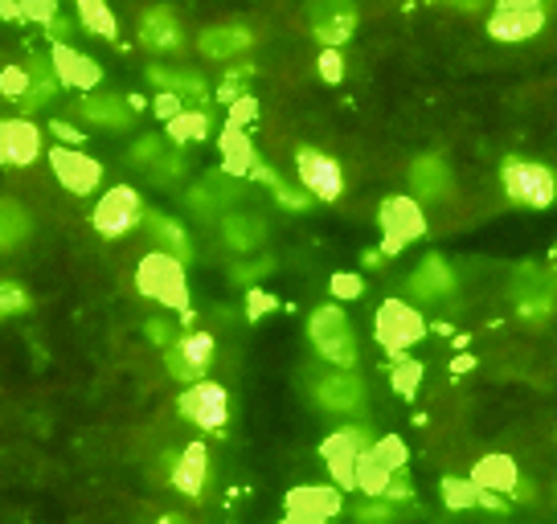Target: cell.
I'll return each mask as SVG.
<instances>
[{"label": "cell", "instance_id": "obj_22", "mask_svg": "<svg viewBox=\"0 0 557 524\" xmlns=\"http://www.w3.org/2000/svg\"><path fill=\"white\" fill-rule=\"evenodd\" d=\"M136 107L132 99H123V95H83L78 99V115L90 123V127H107V132H123V127H132L136 123Z\"/></svg>", "mask_w": 557, "mask_h": 524}, {"label": "cell", "instance_id": "obj_52", "mask_svg": "<svg viewBox=\"0 0 557 524\" xmlns=\"http://www.w3.org/2000/svg\"><path fill=\"white\" fill-rule=\"evenodd\" d=\"M152 111H157V120H176L181 111H185V99H176V95H169V90H160L157 95V103H152Z\"/></svg>", "mask_w": 557, "mask_h": 524}, {"label": "cell", "instance_id": "obj_10", "mask_svg": "<svg viewBox=\"0 0 557 524\" xmlns=\"http://www.w3.org/2000/svg\"><path fill=\"white\" fill-rule=\"evenodd\" d=\"M213 352H218V345H213V336L209 333H181L164 349V369H169V377H176V382L185 385H197L206 382L209 365H213Z\"/></svg>", "mask_w": 557, "mask_h": 524}, {"label": "cell", "instance_id": "obj_2", "mask_svg": "<svg viewBox=\"0 0 557 524\" xmlns=\"http://www.w3.org/2000/svg\"><path fill=\"white\" fill-rule=\"evenodd\" d=\"M500 185H505L508 201L524 205V210H549L557 201V173L533 157H505Z\"/></svg>", "mask_w": 557, "mask_h": 524}, {"label": "cell", "instance_id": "obj_8", "mask_svg": "<svg viewBox=\"0 0 557 524\" xmlns=\"http://www.w3.org/2000/svg\"><path fill=\"white\" fill-rule=\"evenodd\" d=\"M176 410H181V419L193 422V426H201L206 435H222L230 422L226 385H218V382L185 385V394L176 398Z\"/></svg>", "mask_w": 557, "mask_h": 524}, {"label": "cell", "instance_id": "obj_48", "mask_svg": "<svg viewBox=\"0 0 557 524\" xmlns=\"http://www.w3.org/2000/svg\"><path fill=\"white\" fill-rule=\"evenodd\" d=\"M259 115V103H255V95H243V99H234L230 103V123L226 127H243L246 132V123Z\"/></svg>", "mask_w": 557, "mask_h": 524}, {"label": "cell", "instance_id": "obj_38", "mask_svg": "<svg viewBox=\"0 0 557 524\" xmlns=\"http://www.w3.org/2000/svg\"><path fill=\"white\" fill-rule=\"evenodd\" d=\"M250 78H255V66H250V62L230 66L226 78H222V87H218V99H222V103H234V99L250 95V90H246V83H250Z\"/></svg>", "mask_w": 557, "mask_h": 524}, {"label": "cell", "instance_id": "obj_12", "mask_svg": "<svg viewBox=\"0 0 557 524\" xmlns=\"http://www.w3.org/2000/svg\"><path fill=\"white\" fill-rule=\"evenodd\" d=\"M308 21H312V34L324 50H341L348 37L357 34V0H312L308 4Z\"/></svg>", "mask_w": 557, "mask_h": 524}, {"label": "cell", "instance_id": "obj_39", "mask_svg": "<svg viewBox=\"0 0 557 524\" xmlns=\"http://www.w3.org/2000/svg\"><path fill=\"white\" fill-rule=\"evenodd\" d=\"M389 382H394V389H398L401 398H410V394L418 389V382H422V365L410 361V357H394V373H389Z\"/></svg>", "mask_w": 557, "mask_h": 524}, {"label": "cell", "instance_id": "obj_26", "mask_svg": "<svg viewBox=\"0 0 557 524\" xmlns=\"http://www.w3.org/2000/svg\"><path fill=\"white\" fill-rule=\"evenodd\" d=\"M148 78L157 83L160 90H169L185 103L201 107L209 99V83L197 71H169V66H148Z\"/></svg>", "mask_w": 557, "mask_h": 524}, {"label": "cell", "instance_id": "obj_42", "mask_svg": "<svg viewBox=\"0 0 557 524\" xmlns=\"http://www.w3.org/2000/svg\"><path fill=\"white\" fill-rule=\"evenodd\" d=\"M29 308V296H25V287L13 279H0V320L4 315H17Z\"/></svg>", "mask_w": 557, "mask_h": 524}, {"label": "cell", "instance_id": "obj_19", "mask_svg": "<svg viewBox=\"0 0 557 524\" xmlns=\"http://www.w3.org/2000/svg\"><path fill=\"white\" fill-rule=\"evenodd\" d=\"M50 66L53 74H58V83L70 90H83V95H90V90L103 83V66L90 58V53L74 50V46H53L50 50Z\"/></svg>", "mask_w": 557, "mask_h": 524}, {"label": "cell", "instance_id": "obj_33", "mask_svg": "<svg viewBox=\"0 0 557 524\" xmlns=\"http://www.w3.org/2000/svg\"><path fill=\"white\" fill-rule=\"evenodd\" d=\"M250 176H255V180H259V185H267V189L275 192V201L278 205H283V210H312L315 205V197H308V192L304 189H292V185H287V180H283V176L275 173V169H267V164H255V169H250Z\"/></svg>", "mask_w": 557, "mask_h": 524}, {"label": "cell", "instance_id": "obj_46", "mask_svg": "<svg viewBox=\"0 0 557 524\" xmlns=\"http://www.w3.org/2000/svg\"><path fill=\"white\" fill-rule=\"evenodd\" d=\"M373 447H377V454H382L385 463H389V467H394V472H401V467H406V442H401L398 435H385V438H377V442H373Z\"/></svg>", "mask_w": 557, "mask_h": 524}, {"label": "cell", "instance_id": "obj_15", "mask_svg": "<svg viewBox=\"0 0 557 524\" xmlns=\"http://www.w3.org/2000/svg\"><path fill=\"white\" fill-rule=\"evenodd\" d=\"M517 320L529 324V328H541V324H549V315L557 308V287L545 275H541L537 266H524L521 279H517Z\"/></svg>", "mask_w": 557, "mask_h": 524}, {"label": "cell", "instance_id": "obj_31", "mask_svg": "<svg viewBox=\"0 0 557 524\" xmlns=\"http://www.w3.org/2000/svg\"><path fill=\"white\" fill-rule=\"evenodd\" d=\"M222 238H226L230 250L250 254L255 246H262V238H267V226H262L259 217H250V213H230L226 222H222Z\"/></svg>", "mask_w": 557, "mask_h": 524}, {"label": "cell", "instance_id": "obj_9", "mask_svg": "<svg viewBox=\"0 0 557 524\" xmlns=\"http://www.w3.org/2000/svg\"><path fill=\"white\" fill-rule=\"evenodd\" d=\"M545 0H496L492 17H487V37L492 41H529L545 29Z\"/></svg>", "mask_w": 557, "mask_h": 524}, {"label": "cell", "instance_id": "obj_6", "mask_svg": "<svg viewBox=\"0 0 557 524\" xmlns=\"http://www.w3.org/2000/svg\"><path fill=\"white\" fill-rule=\"evenodd\" d=\"M373 447V438H369L366 426H341V431H332L324 442H320V459H324V467L332 472V484L341 491H352L357 488V459Z\"/></svg>", "mask_w": 557, "mask_h": 524}, {"label": "cell", "instance_id": "obj_37", "mask_svg": "<svg viewBox=\"0 0 557 524\" xmlns=\"http://www.w3.org/2000/svg\"><path fill=\"white\" fill-rule=\"evenodd\" d=\"M226 201H230V197L222 189H218V180H201V185H197V189L189 192V205L197 213H201V217H213V213L222 210Z\"/></svg>", "mask_w": 557, "mask_h": 524}, {"label": "cell", "instance_id": "obj_53", "mask_svg": "<svg viewBox=\"0 0 557 524\" xmlns=\"http://www.w3.org/2000/svg\"><path fill=\"white\" fill-rule=\"evenodd\" d=\"M262 275H271V259H259L250 262V266H234V283H255Z\"/></svg>", "mask_w": 557, "mask_h": 524}, {"label": "cell", "instance_id": "obj_58", "mask_svg": "<svg viewBox=\"0 0 557 524\" xmlns=\"http://www.w3.org/2000/svg\"><path fill=\"white\" fill-rule=\"evenodd\" d=\"M533 496H537V491H533V484H529V479H524V475H521V484L512 488V496H508V500H521V504H529Z\"/></svg>", "mask_w": 557, "mask_h": 524}, {"label": "cell", "instance_id": "obj_45", "mask_svg": "<svg viewBox=\"0 0 557 524\" xmlns=\"http://www.w3.org/2000/svg\"><path fill=\"white\" fill-rule=\"evenodd\" d=\"M21 17L25 21H37V25H50L62 9H58V0H17Z\"/></svg>", "mask_w": 557, "mask_h": 524}, {"label": "cell", "instance_id": "obj_47", "mask_svg": "<svg viewBox=\"0 0 557 524\" xmlns=\"http://www.w3.org/2000/svg\"><path fill=\"white\" fill-rule=\"evenodd\" d=\"M148 173H152V180H157V185H164V180H176V176L185 173V157H181V152H164V157H160Z\"/></svg>", "mask_w": 557, "mask_h": 524}, {"label": "cell", "instance_id": "obj_54", "mask_svg": "<svg viewBox=\"0 0 557 524\" xmlns=\"http://www.w3.org/2000/svg\"><path fill=\"white\" fill-rule=\"evenodd\" d=\"M148 340H157V345H164V349H169V345L176 340L173 324H169V320H148Z\"/></svg>", "mask_w": 557, "mask_h": 524}, {"label": "cell", "instance_id": "obj_3", "mask_svg": "<svg viewBox=\"0 0 557 524\" xmlns=\"http://www.w3.org/2000/svg\"><path fill=\"white\" fill-rule=\"evenodd\" d=\"M308 340L312 349L329 361L332 369H357L361 361V345H357V333L348 324V315L336 308V303H324L308 315Z\"/></svg>", "mask_w": 557, "mask_h": 524}, {"label": "cell", "instance_id": "obj_43", "mask_svg": "<svg viewBox=\"0 0 557 524\" xmlns=\"http://www.w3.org/2000/svg\"><path fill=\"white\" fill-rule=\"evenodd\" d=\"M25 90H29V71H25V66H4V74H0V95L21 103Z\"/></svg>", "mask_w": 557, "mask_h": 524}, {"label": "cell", "instance_id": "obj_25", "mask_svg": "<svg viewBox=\"0 0 557 524\" xmlns=\"http://www.w3.org/2000/svg\"><path fill=\"white\" fill-rule=\"evenodd\" d=\"M480 491H500V496H512V488L521 484V467L512 454H484L475 459V467L468 475Z\"/></svg>", "mask_w": 557, "mask_h": 524}, {"label": "cell", "instance_id": "obj_5", "mask_svg": "<svg viewBox=\"0 0 557 524\" xmlns=\"http://www.w3.org/2000/svg\"><path fill=\"white\" fill-rule=\"evenodd\" d=\"M373 333H377V345L389 357H406V349H414L418 340L426 336V320L406 299H385L377 315H373Z\"/></svg>", "mask_w": 557, "mask_h": 524}, {"label": "cell", "instance_id": "obj_34", "mask_svg": "<svg viewBox=\"0 0 557 524\" xmlns=\"http://www.w3.org/2000/svg\"><path fill=\"white\" fill-rule=\"evenodd\" d=\"M389 479H394V467L377 454V447H369V451L357 459V491H366V496H382Z\"/></svg>", "mask_w": 557, "mask_h": 524}, {"label": "cell", "instance_id": "obj_56", "mask_svg": "<svg viewBox=\"0 0 557 524\" xmlns=\"http://www.w3.org/2000/svg\"><path fill=\"white\" fill-rule=\"evenodd\" d=\"M508 496H500V491H480V504L475 508H487V512H508Z\"/></svg>", "mask_w": 557, "mask_h": 524}, {"label": "cell", "instance_id": "obj_49", "mask_svg": "<svg viewBox=\"0 0 557 524\" xmlns=\"http://www.w3.org/2000/svg\"><path fill=\"white\" fill-rule=\"evenodd\" d=\"M320 78L324 83H341L345 78V58H341V50H320Z\"/></svg>", "mask_w": 557, "mask_h": 524}, {"label": "cell", "instance_id": "obj_32", "mask_svg": "<svg viewBox=\"0 0 557 524\" xmlns=\"http://www.w3.org/2000/svg\"><path fill=\"white\" fill-rule=\"evenodd\" d=\"M25 71H29V90H25V99H21V111H41V107H50L58 87H62L53 66L50 62H29Z\"/></svg>", "mask_w": 557, "mask_h": 524}, {"label": "cell", "instance_id": "obj_29", "mask_svg": "<svg viewBox=\"0 0 557 524\" xmlns=\"http://www.w3.org/2000/svg\"><path fill=\"white\" fill-rule=\"evenodd\" d=\"M29 229H34V222H29V213H25L17 197H0V250L4 254L17 250L29 238Z\"/></svg>", "mask_w": 557, "mask_h": 524}, {"label": "cell", "instance_id": "obj_62", "mask_svg": "<svg viewBox=\"0 0 557 524\" xmlns=\"http://www.w3.org/2000/svg\"><path fill=\"white\" fill-rule=\"evenodd\" d=\"M455 9H480V4H484V0H451Z\"/></svg>", "mask_w": 557, "mask_h": 524}, {"label": "cell", "instance_id": "obj_4", "mask_svg": "<svg viewBox=\"0 0 557 524\" xmlns=\"http://www.w3.org/2000/svg\"><path fill=\"white\" fill-rule=\"evenodd\" d=\"M377 226H382V254L398 259L406 246L426 234V213L410 192H394L377 205Z\"/></svg>", "mask_w": 557, "mask_h": 524}, {"label": "cell", "instance_id": "obj_28", "mask_svg": "<svg viewBox=\"0 0 557 524\" xmlns=\"http://www.w3.org/2000/svg\"><path fill=\"white\" fill-rule=\"evenodd\" d=\"M218 148H222V169L230 176H250V169L259 164V152H255V144H250L243 127H226Z\"/></svg>", "mask_w": 557, "mask_h": 524}, {"label": "cell", "instance_id": "obj_21", "mask_svg": "<svg viewBox=\"0 0 557 524\" xmlns=\"http://www.w3.org/2000/svg\"><path fill=\"white\" fill-rule=\"evenodd\" d=\"M455 283H459V275H455V266L443 254H426V259L414 266V275H410V296L422 299V303H438V299H447L455 291Z\"/></svg>", "mask_w": 557, "mask_h": 524}, {"label": "cell", "instance_id": "obj_40", "mask_svg": "<svg viewBox=\"0 0 557 524\" xmlns=\"http://www.w3.org/2000/svg\"><path fill=\"white\" fill-rule=\"evenodd\" d=\"M352 516H357V524H389L394 521V504L382 500V496H366L361 504L352 508Z\"/></svg>", "mask_w": 557, "mask_h": 524}, {"label": "cell", "instance_id": "obj_60", "mask_svg": "<svg viewBox=\"0 0 557 524\" xmlns=\"http://www.w3.org/2000/svg\"><path fill=\"white\" fill-rule=\"evenodd\" d=\"M157 524H193V521H189V516H181V512H164Z\"/></svg>", "mask_w": 557, "mask_h": 524}, {"label": "cell", "instance_id": "obj_35", "mask_svg": "<svg viewBox=\"0 0 557 524\" xmlns=\"http://www.w3.org/2000/svg\"><path fill=\"white\" fill-rule=\"evenodd\" d=\"M164 127H169V144H197V140H206L213 123H209V115L201 107H193V111L185 107V111H181L176 120L164 123Z\"/></svg>", "mask_w": 557, "mask_h": 524}, {"label": "cell", "instance_id": "obj_20", "mask_svg": "<svg viewBox=\"0 0 557 524\" xmlns=\"http://www.w3.org/2000/svg\"><path fill=\"white\" fill-rule=\"evenodd\" d=\"M455 192V173L443 157H418L410 164V197L414 201H447Z\"/></svg>", "mask_w": 557, "mask_h": 524}, {"label": "cell", "instance_id": "obj_1", "mask_svg": "<svg viewBox=\"0 0 557 524\" xmlns=\"http://www.w3.org/2000/svg\"><path fill=\"white\" fill-rule=\"evenodd\" d=\"M136 291L144 299H157L164 308L189 315V275H185V262L164 254V250H152V254L139 259Z\"/></svg>", "mask_w": 557, "mask_h": 524}, {"label": "cell", "instance_id": "obj_23", "mask_svg": "<svg viewBox=\"0 0 557 524\" xmlns=\"http://www.w3.org/2000/svg\"><path fill=\"white\" fill-rule=\"evenodd\" d=\"M169 479H173V488L181 491V496L201 500V496H206V488H209V451H206V442H189L185 451L176 454Z\"/></svg>", "mask_w": 557, "mask_h": 524}, {"label": "cell", "instance_id": "obj_14", "mask_svg": "<svg viewBox=\"0 0 557 524\" xmlns=\"http://www.w3.org/2000/svg\"><path fill=\"white\" fill-rule=\"evenodd\" d=\"M46 152V132L34 120H0V164L4 169H29Z\"/></svg>", "mask_w": 557, "mask_h": 524}, {"label": "cell", "instance_id": "obj_24", "mask_svg": "<svg viewBox=\"0 0 557 524\" xmlns=\"http://www.w3.org/2000/svg\"><path fill=\"white\" fill-rule=\"evenodd\" d=\"M255 46V29L250 25H209V29H201L197 34V50L206 53V58H213V62H230V58H238V53H246Z\"/></svg>", "mask_w": 557, "mask_h": 524}, {"label": "cell", "instance_id": "obj_13", "mask_svg": "<svg viewBox=\"0 0 557 524\" xmlns=\"http://www.w3.org/2000/svg\"><path fill=\"white\" fill-rule=\"evenodd\" d=\"M50 169L58 176V185L74 197H90V192L103 185V164L95 157H87L83 148H66V144H58L50 148Z\"/></svg>", "mask_w": 557, "mask_h": 524}, {"label": "cell", "instance_id": "obj_36", "mask_svg": "<svg viewBox=\"0 0 557 524\" xmlns=\"http://www.w3.org/2000/svg\"><path fill=\"white\" fill-rule=\"evenodd\" d=\"M438 488H443V504H447V508H475V504H480V488H475L471 479L447 475Z\"/></svg>", "mask_w": 557, "mask_h": 524}, {"label": "cell", "instance_id": "obj_63", "mask_svg": "<svg viewBox=\"0 0 557 524\" xmlns=\"http://www.w3.org/2000/svg\"><path fill=\"white\" fill-rule=\"evenodd\" d=\"M554 500H557V488H554Z\"/></svg>", "mask_w": 557, "mask_h": 524}, {"label": "cell", "instance_id": "obj_51", "mask_svg": "<svg viewBox=\"0 0 557 524\" xmlns=\"http://www.w3.org/2000/svg\"><path fill=\"white\" fill-rule=\"evenodd\" d=\"M275 308H278V299L267 296L262 287H250V291H246V315H250V320H259V315L275 312Z\"/></svg>", "mask_w": 557, "mask_h": 524}, {"label": "cell", "instance_id": "obj_41", "mask_svg": "<svg viewBox=\"0 0 557 524\" xmlns=\"http://www.w3.org/2000/svg\"><path fill=\"white\" fill-rule=\"evenodd\" d=\"M164 152H169V140H164V136H144V140L132 144V164H139V169H152Z\"/></svg>", "mask_w": 557, "mask_h": 524}, {"label": "cell", "instance_id": "obj_59", "mask_svg": "<svg viewBox=\"0 0 557 524\" xmlns=\"http://www.w3.org/2000/svg\"><path fill=\"white\" fill-rule=\"evenodd\" d=\"M0 17H4V21H25V17H21V9H17V0H0Z\"/></svg>", "mask_w": 557, "mask_h": 524}, {"label": "cell", "instance_id": "obj_11", "mask_svg": "<svg viewBox=\"0 0 557 524\" xmlns=\"http://www.w3.org/2000/svg\"><path fill=\"white\" fill-rule=\"evenodd\" d=\"M296 176L304 192L315 197V201H341V192H345V169H341V160L329 157V152H320V148H296Z\"/></svg>", "mask_w": 557, "mask_h": 524}, {"label": "cell", "instance_id": "obj_27", "mask_svg": "<svg viewBox=\"0 0 557 524\" xmlns=\"http://www.w3.org/2000/svg\"><path fill=\"white\" fill-rule=\"evenodd\" d=\"M144 222H148V234L157 238V250H164V254H173L181 262L193 259L189 229L181 226L176 217H169V213H144Z\"/></svg>", "mask_w": 557, "mask_h": 524}, {"label": "cell", "instance_id": "obj_55", "mask_svg": "<svg viewBox=\"0 0 557 524\" xmlns=\"http://www.w3.org/2000/svg\"><path fill=\"white\" fill-rule=\"evenodd\" d=\"M50 132H53V136H58L62 144H66V148H78V144H83V132H78V127H70L66 120H53V123H50Z\"/></svg>", "mask_w": 557, "mask_h": 524}, {"label": "cell", "instance_id": "obj_7", "mask_svg": "<svg viewBox=\"0 0 557 524\" xmlns=\"http://www.w3.org/2000/svg\"><path fill=\"white\" fill-rule=\"evenodd\" d=\"M144 197H139L132 185H115V189H107L103 197H99V205H95V213H90V226H95V234L99 238H123V234H132V229L144 222Z\"/></svg>", "mask_w": 557, "mask_h": 524}, {"label": "cell", "instance_id": "obj_44", "mask_svg": "<svg viewBox=\"0 0 557 524\" xmlns=\"http://www.w3.org/2000/svg\"><path fill=\"white\" fill-rule=\"evenodd\" d=\"M329 291L336 299H357V296H366V279L352 275V271H336V275L329 279Z\"/></svg>", "mask_w": 557, "mask_h": 524}, {"label": "cell", "instance_id": "obj_16", "mask_svg": "<svg viewBox=\"0 0 557 524\" xmlns=\"http://www.w3.org/2000/svg\"><path fill=\"white\" fill-rule=\"evenodd\" d=\"M315 402L329 414H357L366 406V382L352 369H332L315 382Z\"/></svg>", "mask_w": 557, "mask_h": 524}, {"label": "cell", "instance_id": "obj_50", "mask_svg": "<svg viewBox=\"0 0 557 524\" xmlns=\"http://www.w3.org/2000/svg\"><path fill=\"white\" fill-rule=\"evenodd\" d=\"M410 496H414V488H410V475H406V467H401V472H394V479L385 484L382 500H389V504H406Z\"/></svg>", "mask_w": 557, "mask_h": 524}, {"label": "cell", "instance_id": "obj_18", "mask_svg": "<svg viewBox=\"0 0 557 524\" xmlns=\"http://www.w3.org/2000/svg\"><path fill=\"white\" fill-rule=\"evenodd\" d=\"M139 46L152 53H176L185 50V25L169 4H152L139 17Z\"/></svg>", "mask_w": 557, "mask_h": 524}, {"label": "cell", "instance_id": "obj_17", "mask_svg": "<svg viewBox=\"0 0 557 524\" xmlns=\"http://www.w3.org/2000/svg\"><path fill=\"white\" fill-rule=\"evenodd\" d=\"M341 512V488H296L287 491L283 524H329Z\"/></svg>", "mask_w": 557, "mask_h": 524}, {"label": "cell", "instance_id": "obj_57", "mask_svg": "<svg viewBox=\"0 0 557 524\" xmlns=\"http://www.w3.org/2000/svg\"><path fill=\"white\" fill-rule=\"evenodd\" d=\"M46 29H50V41H53V46H66V34L74 29V25H70V21L62 17V13H58V17H53L50 25H46Z\"/></svg>", "mask_w": 557, "mask_h": 524}, {"label": "cell", "instance_id": "obj_30", "mask_svg": "<svg viewBox=\"0 0 557 524\" xmlns=\"http://www.w3.org/2000/svg\"><path fill=\"white\" fill-rule=\"evenodd\" d=\"M74 13H78V25H83L90 37H103V41H115V37H120V21H115L107 0H74Z\"/></svg>", "mask_w": 557, "mask_h": 524}, {"label": "cell", "instance_id": "obj_61", "mask_svg": "<svg viewBox=\"0 0 557 524\" xmlns=\"http://www.w3.org/2000/svg\"><path fill=\"white\" fill-rule=\"evenodd\" d=\"M382 259H385L382 250H369V254H366V266H382Z\"/></svg>", "mask_w": 557, "mask_h": 524}]
</instances>
